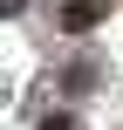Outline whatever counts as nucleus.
<instances>
[{"instance_id": "obj_1", "label": "nucleus", "mask_w": 123, "mask_h": 130, "mask_svg": "<svg viewBox=\"0 0 123 130\" xmlns=\"http://www.w3.org/2000/svg\"><path fill=\"white\" fill-rule=\"evenodd\" d=\"M103 14H110V0H62V14H55V21H62L68 34H89Z\"/></svg>"}, {"instance_id": "obj_2", "label": "nucleus", "mask_w": 123, "mask_h": 130, "mask_svg": "<svg viewBox=\"0 0 123 130\" xmlns=\"http://www.w3.org/2000/svg\"><path fill=\"white\" fill-rule=\"evenodd\" d=\"M41 130H75V123H68V117H48V123H41Z\"/></svg>"}, {"instance_id": "obj_3", "label": "nucleus", "mask_w": 123, "mask_h": 130, "mask_svg": "<svg viewBox=\"0 0 123 130\" xmlns=\"http://www.w3.org/2000/svg\"><path fill=\"white\" fill-rule=\"evenodd\" d=\"M21 7H27V0H7V14H21Z\"/></svg>"}]
</instances>
